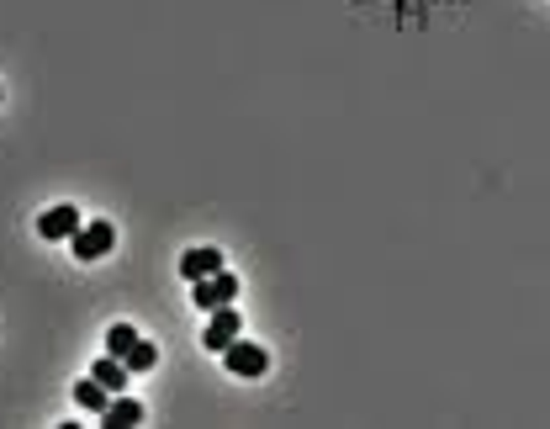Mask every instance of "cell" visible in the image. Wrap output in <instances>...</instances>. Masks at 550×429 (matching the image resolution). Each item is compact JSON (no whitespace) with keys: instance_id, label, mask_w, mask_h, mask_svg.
Listing matches in <instances>:
<instances>
[{"instance_id":"1","label":"cell","mask_w":550,"mask_h":429,"mask_svg":"<svg viewBox=\"0 0 550 429\" xmlns=\"http://www.w3.org/2000/svg\"><path fill=\"white\" fill-rule=\"evenodd\" d=\"M111 245H116V228H111L107 218H90V223H80V234L69 239V249H74V260H101V254H111Z\"/></svg>"},{"instance_id":"2","label":"cell","mask_w":550,"mask_h":429,"mask_svg":"<svg viewBox=\"0 0 550 429\" xmlns=\"http://www.w3.org/2000/svg\"><path fill=\"white\" fill-rule=\"evenodd\" d=\"M233 297H238V276H233V270H218V276H207V281H191V303L207 307V313H212V307H228Z\"/></svg>"},{"instance_id":"3","label":"cell","mask_w":550,"mask_h":429,"mask_svg":"<svg viewBox=\"0 0 550 429\" xmlns=\"http://www.w3.org/2000/svg\"><path fill=\"white\" fill-rule=\"evenodd\" d=\"M222 361L233 376H244V382H254V376H265L271 371V356L260 350V345H249V339H233L228 350H222Z\"/></svg>"},{"instance_id":"4","label":"cell","mask_w":550,"mask_h":429,"mask_svg":"<svg viewBox=\"0 0 550 429\" xmlns=\"http://www.w3.org/2000/svg\"><path fill=\"white\" fill-rule=\"evenodd\" d=\"M80 223H85V218H80V207H69V202H58V207H48V212H43V218H38V234H43V239H74V234H80Z\"/></svg>"},{"instance_id":"5","label":"cell","mask_w":550,"mask_h":429,"mask_svg":"<svg viewBox=\"0 0 550 429\" xmlns=\"http://www.w3.org/2000/svg\"><path fill=\"white\" fill-rule=\"evenodd\" d=\"M238 329H244V323H238V307L228 303V307H212V323H207V334H202V345H207V350H228V345H233V339H238Z\"/></svg>"},{"instance_id":"6","label":"cell","mask_w":550,"mask_h":429,"mask_svg":"<svg viewBox=\"0 0 550 429\" xmlns=\"http://www.w3.org/2000/svg\"><path fill=\"white\" fill-rule=\"evenodd\" d=\"M218 270H222L218 249H191V254L180 260V276H185V281H207V276H218Z\"/></svg>"},{"instance_id":"7","label":"cell","mask_w":550,"mask_h":429,"mask_svg":"<svg viewBox=\"0 0 550 429\" xmlns=\"http://www.w3.org/2000/svg\"><path fill=\"white\" fill-rule=\"evenodd\" d=\"M90 376H96L107 392H122V387L133 382V371H127V361H122V356H101V361L90 366Z\"/></svg>"},{"instance_id":"8","label":"cell","mask_w":550,"mask_h":429,"mask_svg":"<svg viewBox=\"0 0 550 429\" xmlns=\"http://www.w3.org/2000/svg\"><path fill=\"white\" fill-rule=\"evenodd\" d=\"M74 403H80L85 414H107V387H101L96 376H85V382L74 387Z\"/></svg>"},{"instance_id":"9","label":"cell","mask_w":550,"mask_h":429,"mask_svg":"<svg viewBox=\"0 0 550 429\" xmlns=\"http://www.w3.org/2000/svg\"><path fill=\"white\" fill-rule=\"evenodd\" d=\"M138 419H143V403H138V398H116V403L107 408V425L111 429H133Z\"/></svg>"},{"instance_id":"10","label":"cell","mask_w":550,"mask_h":429,"mask_svg":"<svg viewBox=\"0 0 550 429\" xmlns=\"http://www.w3.org/2000/svg\"><path fill=\"white\" fill-rule=\"evenodd\" d=\"M133 345H138V329L133 323H111L107 329V356H127Z\"/></svg>"},{"instance_id":"11","label":"cell","mask_w":550,"mask_h":429,"mask_svg":"<svg viewBox=\"0 0 550 429\" xmlns=\"http://www.w3.org/2000/svg\"><path fill=\"white\" fill-rule=\"evenodd\" d=\"M122 361H127V371H133V376H143V371H154V361H159V350H154L149 339H138V345H133V350H127Z\"/></svg>"}]
</instances>
